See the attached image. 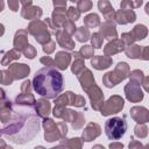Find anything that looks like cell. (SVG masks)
<instances>
[{
	"label": "cell",
	"mask_w": 149,
	"mask_h": 149,
	"mask_svg": "<svg viewBox=\"0 0 149 149\" xmlns=\"http://www.w3.org/2000/svg\"><path fill=\"white\" fill-rule=\"evenodd\" d=\"M40 132V116L35 107L13 102L12 114L1 128V135L16 144L31 141Z\"/></svg>",
	"instance_id": "6da1fadb"
},
{
	"label": "cell",
	"mask_w": 149,
	"mask_h": 149,
	"mask_svg": "<svg viewBox=\"0 0 149 149\" xmlns=\"http://www.w3.org/2000/svg\"><path fill=\"white\" fill-rule=\"evenodd\" d=\"M34 91L45 99H56L64 88L62 73L54 66H44L36 71L33 78Z\"/></svg>",
	"instance_id": "7a4b0ae2"
},
{
	"label": "cell",
	"mask_w": 149,
	"mask_h": 149,
	"mask_svg": "<svg viewBox=\"0 0 149 149\" xmlns=\"http://www.w3.org/2000/svg\"><path fill=\"white\" fill-rule=\"evenodd\" d=\"M43 128H44V139L48 142L63 140L68 134V126L65 122L61 121L56 123L52 119H49V118L44 119Z\"/></svg>",
	"instance_id": "3957f363"
},
{
	"label": "cell",
	"mask_w": 149,
	"mask_h": 149,
	"mask_svg": "<svg viewBox=\"0 0 149 149\" xmlns=\"http://www.w3.org/2000/svg\"><path fill=\"white\" fill-rule=\"evenodd\" d=\"M129 73H130L129 65L126 62H119L113 71H109L104 74L102 84L106 87H114L120 81H122L127 77H129Z\"/></svg>",
	"instance_id": "277c9868"
},
{
	"label": "cell",
	"mask_w": 149,
	"mask_h": 149,
	"mask_svg": "<svg viewBox=\"0 0 149 149\" xmlns=\"http://www.w3.org/2000/svg\"><path fill=\"white\" fill-rule=\"evenodd\" d=\"M27 31L35 37V41L42 45L51 41V31L49 30L47 23L41 20H34L29 23Z\"/></svg>",
	"instance_id": "5b68a950"
},
{
	"label": "cell",
	"mask_w": 149,
	"mask_h": 149,
	"mask_svg": "<svg viewBox=\"0 0 149 149\" xmlns=\"http://www.w3.org/2000/svg\"><path fill=\"white\" fill-rule=\"evenodd\" d=\"M127 122L122 118H111L105 122V133L109 140L121 139L127 130Z\"/></svg>",
	"instance_id": "8992f818"
},
{
	"label": "cell",
	"mask_w": 149,
	"mask_h": 149,
	"mask_svg": "<svg viewBox=\"0 0 149 149\" xmlns=\"http://www.w3.org/2000/svg\"><path fill=\"white\" fill-rule=\"evenodd\" d=\"M125 106V101L120 95H112L102 106L100 109V113L102 116H108L115 113H119Z\"/></svg>",
	"instance_id": "52a82bcc"
},
{
	"label": "cell",
	"mask_w": 149,
	"mask_h": 149,
	"mask_svg": "<svg viewBox=\"0 0 149 149\" xmlns=\"http://www.w3.org/2000/svg\"><path fill=\"white\" fill-rule=\"evenodd\" d=\"M20 3L22 5L21 7V16L26 20H40V17L42 16V8L38 6H34L33 2L30 0L28 1H20Z\"/></svg>",
	"instance_id": "ba28073f"
},
{
	"label": "cell",
	"mask_w": 149,
	"mask_h": 149,
	"mask_svg": "<svg viewBox=\"0 0 149 149\" xmlns=\"http://www.w3.org/2000/svg\"><path fill=\"white\" fill-rule=\"evenodd\" d=\"M62 119L64 121H69L72 126L73 129L78 130L80 129L84 123H85V116L81 112H76L73 109H65L63 115H62Z\"/></svg>",
	"instance_id": "9c48e42d"
},
{
	"label": "cell",
	"mask_w": 149,
	"mask_h": 149,
	"mask_svg": "<svg viewBox=\"0 0 149 149\" xmlns=\"http://www.w3.org/2000/svg\"><path fill=\"white\" fill-rule=\"evenodd\" d=\"M87 95L90 98L91 101V106L94 111H100L104 106V93L101 92V90L99 88V86H97V84L94 86H92L87 92Z\"/></svg>",
	"instance_id": "30bf717a"
},
{
	"label": "cell",
	"mask_w": 149,
	"mask_h": 149,
	"mask_svg": "<svg viewBox=\"0 0 149 149\" xmlns=\"http://www.w3.org/2000/svg\"><path fill=\"white\" fill-rule=\"evenodd\" d=\"M125 94H126V98L130 102H140L143 99V92H142L140 85L136 83L129 81L128 84H126Z\"/></svg>",
	"instance_id": "8fae6325"
},
{
	"label": "cell",
	"mask_w": 149,
	"mask_h": 149,
	"mask_svg": "<svg viewBox=\"0 0 149 149\" xmlns=\"http://www.w3.org/2000/svg\"><path fill=\"white\" fill-rule=\"evenodd\" d=\"M99 33L102 35L104 38L108 40L109 42L113 40H116L118 37V31L115 28V23L113 21H105L100 24Z\"/></svg>",
	"instance_id": "7c38bea8"
},
{
	"label": "cell",
	"mask_w": 149,
	"mask_h": 149,
	"mask_svg": "<svg viewBox=\"0 0 149 149\" xmlns=\"http://www.w3.org/2000/svg\"><path fill=\"white\" fill-rule=\"evenodd\" d=\"M13 44H14V49H16L20 52H23L26 48L29 45L28 44V31L26 29H19L14 35Z\"/></svg>",
	"instance_id": "4fadbf2b"
},
{
	"label": "cell",
	"mask_w": 149,
	"mask_h": 149,
	"mask_svg": "<svg viewBox=\"0 0 149 149\" xmlns=\"http://www.w3.org/2000/svg\"><path fill=\"white\" fill-rule=\"evenodd\" d=\"M8 70L12 73V76L14 77L15 80L26 78L30 72V68L24 63H12L9 65Z\"/></svg>",
	"instance_id": "5bb4252c"
},
{
	"label": "cell",
	"mask_w": 149,
	"mask_h": 149,
	"mask_svg": "<svg viewBox=\"0 0 149 149\" xmlns=\"http://www.w3.org/2000/svg\"><path fill=\"white\" fill-rule=\"evenodd\" d=\"M115 22L119 24H127V23H133L136 20V14L133 9H119L115 12Z\"/></svg>",
	"instance_id": "9a60e30c"
},
{
	"label": "cell",
	"mask_w": 149,
	"mask_h": 149,
	"mask_svg": "<svg viewBox=\"0 0 149 149\" xmlns=\"http://www.w3.org/2000/svg\"><path fill=\"white\" fill-rule=\"evenodd\" d=\"M55 36H56V41L61 48H63L65 50H73L74 49V41L63 29H58L56 31Z\"/></svg>",
	"instance_id": "2e32d148"
},
{
	"label": "cell",
	"mask_w": 149,
	"mask_h": 149,
	"mask_svg": "<svg viewBox=\"0 0 149 149\" xmlns=\"http://www.w3.org/2000/svg\"><path fill=\"white\" fill-rule=\"evenodd\" d=\"M101 134V128L98 123L95 122H90L85 129L83 130V135H81V139L83 141L85 142H91L93 141L94 139H97L99 135Z\"/></svg>",
	"instance_id": "e0dca14e"
},
{
	"label": "cell",
	"mask_w": 149,
	"mask_h": 149,
	"mask_svg": "<svg viewBox=\"0 0 149 149\" xmlns=\"http://www.w3.org/2000/svg\"><path fill=\"white\" fill-rule=\"evenodd\" d=\"M126 50V44L122 40H113L111 42H108L105 47H104V54L105 56H113L115 54H119L121 51H125Z\"/></svg>",
	"instance_id": "ac0fdd59"
},
{
	"label": "cell",
	"mask_w": 149,
	"mask_h": 149,
	"mask_svg": "<svg viewBox=\"0 0 149 149\" xmlns=\"http://www.w3.org/2000/svg\"><path fill=\"white\" fill-rule=\"evenodd\" d=\"M77 78H78V80H79V83H80V85H81V88H83L85 92H87L92 86L95 85L94 77H93L92 72H91L88 69H85L81 73H79V74L77 76Z\"/></svg>",
	"instance_id": "d6986e66"
},
{
	"label": "cell",
	"mask_w": 149,
	"mask_h": 149,
	"mask_svg": "<svg viewBox=\"0 0 149 149\" xmlns=\"http://www.w3.org/2000/svg\"><path fill=\"white\" fill-rule=\"evenodd\" d=\"M130 116L134 121H136L137 123H144L148 122V115H149V111L143 107V106H134L130 108Z\"/></svg>",
	"instance_id": "ffe728a7"
},
{
	"label": "cell",
	"mask_w": 149,
	"mask_h": 149,
	"mask_svg": "<svg viewBox=\"0 0 149 149\" xmlns=\"http://www.w3.org/2000/svg\"><path fill=\"white\" fill-rule=\"evenodd\" d=\"M69 105V101H68V97L65 93L58 95L55 100V108L52 111V114L55 118H58V119H62V115L64 113V111L66 109V106Z\"/></svg>",
	"instance_id": "44dd1931"
},
{
	"label": "cell",
	"mask_w": 149,
	"mask_h": 149,
	"mask_svg": "<svg viewBox=\"0 0 149 149\" xmlns=\"http://www.w3.org/2000/svg\"><path fill=\"white\" fill-rule=\"evenodd\" d=\"M98 8L102 13L106 21H113V19L115 17V10H114V8H113V6L111 5L109 1L99 0L98 1Z\"/></svg>",
	"instance_id": "7402d4cb"
},
{
	"label": "cell",
	"mask_w": 149,
	"mask_h": 149,
	"mask_svg": "<svg viewBox=\"0 0 149 149\" xmlns=\"http://www.w3.org/2000/svg\"><path fill=\"white\" fill-rule=\"evenodd\" d=\"M112 62L113 59L111 57L105 56V55L104 56L99 55V56H93V58L91 59V65L95 70H105L112 65Z\"/></svg>",
	"instance_id": "603a6c76"
},
{
	"label": "cell",
	"mask_w": 149,
	"mask_h": 149,
	"mask_svg": "<svg viewBox=\"0 0 149 149\" xmlns=\"http://www.w3.org/2000/svg\"><path fill=\"white\" fill-rule=\"evenodd\" d=\"M71 56L69 52L66 51H58L56 52L55 56V63H56V68L59 70H65L71 62Z\"/></svg>",
	"instance_id": "cb8c5ba5"
},
{
	"label": "cell",
	"mask_w": 149,
	"mask_h": 149,
	"mask_svg": "<svg viewBox=\"0 0 149 149\" xmlns=\"http://www.w3.org/2000/svg\"><path fill=\"white\" fill-rule=\"evenodd\" d=\"M50 109H51V105L47 99H38L36 101V106H35V111L38 114L40 118L47 119L50 114Z\"/></svg>",
	"instance_id": "d4e9b609"
},
{
	"label": "cell",
	"mask_w": 149,
	"mask_h": 149,
	"mask_svg": "<svg viewBox=\"0 0 149 149\" xmlns=\"http://www.w3.org/2000/svg\"><path fill=\"white\" fill-rule=\"evenodd\" d=\"M66 97H68V101H69V105L71 106H76V107H85V99L84 97L79 95V94H74L73 92L71 91H68L65 92Z\"/></svg>",
	"instance_id": "484cf974"
},
{
	"label": "cell",
	"mask_w": 149,
	"mask_h": 149,
	"mask_svg": "<svg viewBox=\"0 0 149 149\" xmlns=\"http://www.w3.org/2000/svg\"><path fill=\"white\" fill-rule=\"evenodd\" d=\"M65 149H81L83 146V140L79 137H73V139H63L59 143Z\"/></svg>",
	"instance_id": "4316f807"
},
{
	"label": "cell",
	"mask_w": 149,
	"mask_h": 149,
	"mask_svg": "<svg viewBox=\"0 0 149 149\" xmlns=\"http://www.w3.org/2000/svg\"><path fill=\"white\" fill-rule=\"evenodd\" d=\"M15 102L21 104V105H26V106H31V107L36 106V100H35V97L33 94L20 93L19 95L15 97Z\"/></svg>",
	"instance_id": "83f0119b"
},
{
	"label": "cell",
	"mask_w": 149,
	"mask_h": 149,
	"mask_svg": "<svg viewBox=\"0 0 149 149\" xmlns=\"http://www.w3.org/2000/svg\"><path fill=\"white\" fill-rule=\"evenodd\" d=\"M20 57H21V52L13 48L12 50H9V51L3 54L2 58H1V65H10L12 61L19 59Z\"/></svg>",
	"instance_id": "f1b7e54d"
},
{
	"label": "cell",
	"mask_w": 149,
	"mask_h": 149,
	"mask_svg": "<svg viewBox=\"0 0 149 149\" xmlns=\"http://www.w3.org/2000/svg\"><path fill=\"white\" fill-rule=\"evenodd\" d=\"M100 24V17L95 13H91L84 17V26L86 28H97Z\"/></svg>",
	"instance_id": "f546056e"
},
{
	"label": "cell",
	"mask_w": 149,
	"mask_h": 149,
	"mask_svg": "<svg viewBox=\"0 0 149 149\" xmlns=\"http://www.w3.org/2000/svg\"><path fill=\"white\" fill-rule=\"evenodd\" d=\"M130 34L133 35V37H134L135 41H141V40H143L147 36L148 29H147V27L144 24H140L139 23V24H136L133 28V30L130 31Z\"/></svg>",
	"instance_id": "4dcf8cb0"
},
{
	"label": "cell",
	"mask_w": 149,
	"mask_h": 149,
	"mask_svg": "<svg viewBox=\"0 0 149 149\" xmlns=\"http://www.w3.org/2000/svg\"><path fill=\"white\" fill-rule=\"evenodd\" d=\"M141 51H142V47L137 45V44L128 45V47H126V50H125L126 56L128 58H132V59H140Z\"/></svg>",
	"instance_id": "1f68e13d"
},
{
	"label": "cell",
	"mask_w": 149,
	"mask_h": 149,
	"mask_svg": "<svg viewBox=\"0 0 149 149\" xmlns=\"http://www.w3.org/2000/svg\"><path fill=\"white\" fill-rule=\"evenodd\" d=\"M74 37L78 42H86L91 38V35H90V30L88 28H86L85 26H81V27H78L77 30H76V34H74Z\"/></svg>",
	"instance_id": "d6a6232c"
},
{
	"label": "cell",
	"mask_w": 149,
	"mask_h": 149,
	"mask_svg": "<svg viewBox=\"0 0 149 149\" xmlns=\"http://www.w3.org/2000/svg\"><path fill=\"white\" fill-rule=\"evenodd\" d=\"M143 3L142 0H123L120 3L121 9H135Z\"/></svg>",
	"instance_id": "836d02e7"
},
{
	"label": "cell",
	"mask_w": 149,
	"mask_h": 149,
	"mask_svg": "<svg viewBox=\"0 0 149 149\" xmlns=\"http://www.w3.org/2000/svg\"><path fill=\"white\" fill-rule=\"evenodd\" d=\"M143 79H144V76H143V72L141 70H133V71H130V73H129V81L136 83V84L141 85L143 83Z\"/></svg>",
	"instance_id": "e575fe53"
},
{
	"label": "cell",
	"mask_w": 149,
	"mask_h": 149,
	"mask_svg": "<svg viewBox=\"0 0 149 149\" xmlns=\"http://www.w3.org/2000/svg\"><path fill=\"white\" fill-rule=\"evenodd\" d=\"M86 68H85V64H84V59H74V62L71 65V71L76 76H78L79 73H81Z\"/></svg>",
	"instance_id": "d590c367"
},
{
	"label": "cell",
	"mask_w": 149,
	"mask_h": 149,
	"mask_svg": "<svg viewBox=\"0 0 149 149\" xmlns=\"http://www.w3.org/2000/svg\"><path fill=\"white\" fill-rule=\"evenodd\" d=\"M14 77L9 72V70H2L0 72V81L2 85H10L14 81Z\"/></svg>",
	"instance_id": "8d00e7d4"
},
{
	"label": "cell",
	"mask_w": 149,
	"mask_h": 149,
	"mask_svg": "<svg viewBox=\"0 0 149 149\" xmlns=\"http://www.w3.org/2000/svg\"><path fill=\"white\" fill-rule=\"evenodd\" d=\"M134 134L135 136L140 137V139H144L148 135V128L144 123H137L134 128Z\"/></svg>",
	"instance_id": "74e56055"
},
{
	"label": "cell",
	"mask_w": 149,
	"mask_h": 149,
	"mask_svg": "<svg viewBox=\"0 0 149 149\" xmlns=\"http://www.w3.org/2000/svg\"><path fill=\"white\" fill-rule=\"evenodd\" d=\"M102 41H104V37L99 31L98 33H93L91 35V42H92V47L93 48L100 49L101 45H102Z\"/></svg>",
	"instance_id": "f35d334b"
},
{
	"label": "cell",
	"mask_w": 149,
	"mask_h": 149,
	"mask_svg": "<svg viewBox=\"0 0 149 149\" xmlns=\"http://www.w3.org/2000/svg\"><path fill=\"white\" fill-rule=\"evenodd\" d=\"M92 6H93V3L90 0H79V1H77V8L80 13L88 12L92 8Z\"/></svg>",
	"instance_id": "ab89813d"
},
{
	"label": "cell",
	"mask_w": 149,
	"mask_h": 149,
	"mask_svg": "<svg viewBox=\"0 0 149 149\" xmlns=\"http://www.w3.org/2000/svg\"><path fill=\"white\" fill-rule=\"evenodd\" d=\"M93 50H94V48L92 45H84L79 50V54H80L83 59H87V58H91L93 56Z\"/></svg>",
	"instance_id": "60d3db41"
},
{
	"label": "cell",
	"mask_w": 149,
	"mask_h": 149,
	"mask_svg": "<svg viewBox=\"0 0 149 149\" xmlns=\"http://www.w3.org/2000/svg\"><path fill=\"white\" fill-rule=\"evenodd\" d=\"M62 29H63V30H64L66 34H69L70 36H72V35H74V34H76L77 27L74 26V22H73V21L68 20V21L64 23V26L62 27Z\"/></svg>",
	"instance_id": "b9f144b4"
},
{
	"label": "cell",
	"mask_w": 149,
	"mask_h": 149,
	"mask_svg": "<svg viewBox=\"0 0 149 149\" xmlns=\"http://www.w3.org/2000/svg\"><path fill=\"white\" fill-rule=\"evenodd\" d=\"M66 16H68V19H69V20H71V21L76 22V21L79 19V16H80V12L78 10V8L69 7V8H68V10H66Z\"/></svg>",
	"instance_id": "7bdbcfd3"
},
{
	"label": "cell",
	"mask_w": 149,
	"mask_h": 149,
	"mask_svg": "<svg viewBox=\"0 0 149 149\" xmlns=\"http://www.w3.org/2000/svg\"><path fill=\"white\" fill-rule=\"evenodd\" d=\"M21 93L23 94H31V90L33 88V83H30L29 80H24L22 84H21Z\"/></svg>",
	"instance_id": "ee69618b"
},
{
	"label": "cell",
	"mask_w": 149,
	"mask_h": 149,
	"mask_svg": "<svg viewBox=\"0 0 149 149\" xmlns=\"http://www.w3.org/2000/svg\"><path fill=\"white\" fill-rule=\"evenodd\" d=\"M36 54H37L36 49H35L33 45H30V44H29V45L26 48V50L23 51V55L26 56V58H29V59H33V58H35Z\"/></svg>",
	"instance_id": "f6af8a7d"
},
{
	"label": "cell",
	"mask_w": 149,
	"mask_h": 149,
	"mask_svg": "<svg viewBox=\"0 0 149 149\" xmlns=\"http://www.w3.org/2000/svg\"><path fill=\"white\" fill-rule=\"evenodd\" d=\"M55 48H56V42H55V41H52V40L42 47L43 51H44L47 55H50V54H52V52L55 51Z\"/></svg>",
	"instance_id": "bcb514c9"
},
{
	"label": "cell",
	"mask_w": 149,
	"mask_h": 149,
	"mask_svg": "<svg viewBox=\"0 0 149 149\" xmlns=\"http://www.w3.org/2000/svg\"><path fill=\"white\" fill-rule=\"evenodd\" d=\"M121 40L125 42L126 45H132V44L135 42V40H134L133 35L130 34V31H128V33H123V34L121 35Z\"/></svg>",
	"instance_id": "7dc6e473"
},
{
	"label": "cell",
	"mask_w": 149,
	"mask_h": 149,
	"mask_svg": "<svg viewBox=\"0 0 149 149\" xmlns=\"http://www.w3.org/2000/svg\"><path fill=\"white\" fill-rule=\"evenodd\" d=\"M54 7H55V10L57 12H64L66 13V1H54L52 2Z\"/></svg>",
	"instance_id": "c3c4849f"
},
{
	"label": "cell",
	"mask_w": 149,
	"mask_h": 149,
	"mask_svg": "<svg viewBox=\"0 0 149 149\" xmlns=\"http://www.w3.org/2000/svg\"><path fill=\"white\" fill-rule=\"evenodd\" d=\"M40 62H41L42 64H44L45 66H54V68H56L55 59H52V58L49 57V56H44V57H42V58L40 59Z\"/></svg>",
	"instance_id": "681fc988"
},
{
	"label": "cell",
	"mask_w": 149,
	"mask_h": 149,
	"mask_svg": "<svg viewBox=\"0 0 149 149\" xmlns=\"http://www.w3.org/2000/svg\"><path fill=\"white\" fill-rule=\"evenodd\" d=\"M7 3H8L9 9H12L13 12H17L19 10V6L21 5L20 1H17V0H9Z\"/></svg>",
	"instance_id": "f907efd6"
},
{
	"label": "cell",
	"mask_w": 149,
	"mask_h": 149,
	"mask_svg": "<svg viewBox=\"0 0 149 149\" xmlns=\"http://www.w3.org/2000/svg\"><path fill=\"white\" fill-rule=\"evenodd\" d=\"M132 141L129 142V149H142L143 148V146H142V143L140 142V141H136V140H133V137L130 139Z\"/></svg>",
	"instance_id": "816d5d0a"
},
{
	"label": "cell",
	"mask_w": 149,
	"mask_h": 149,
	"mask_svg": "<svg viewBox=\"0 0 149 149\" xmlns=\"http://www.w3.org/2000/svg\"><path fill=\"white\" fill-rule=\"evenodd\" d=\"M140 59L149 61V45L142 47V51H141V57H140Z\"/></svg>",
	"instance_id": "f5cc1de1"
},
{
	"label": "cell",
	"mask_w": 149,
	"mask_h": 149,
	"mask_svg": "<svg viewBox=\"0 0 149 149\" xmlns=\"http://www.w3.org/2000/svg\"><path fill=\"white\" fill-rule=\"evenodd\" d=\"M109 149H123V144L121 142H112L109 143Z\"/></svg>",
	"instance_id": "db71d44e"
},
{
	"label": "cell",
	"mask_w": 149,
	"mask_h": 149,
	"mask_svg": "<svg viewBox=\"0 0 149 149\" xmlns=\"http://www.w3.org/2000/svg\"><path fill=\"white\" fill-rule=\"evenodd\" d=\"M142 85H143V87H144V90L149 93V76L148 77H144V79H143V83H142Z\"/></svg>",
	"instance_id": "11a10c76"
},
{
	"label": "cell",
	"mask_w": 149,
	"mask_h": 149,
	"mask_svg": "<svg viewBox=\"0 0 149 149\" xmlns=\"http://www.w3.org/2000/svg\"><path fill=\"white\" fill-rule=\"evenodd\" d=\"M144 12H146V14H147V15H149V2H147V3H146Z\"/></svg>",
	"instance_id": "9f6ffc18"
},
{
	"label": "cell",
	"mask_w": 149,
	"mask_h": 149,
	"mask_svg": "<svg viewBox=\"0 0 149 149\" xmlns=\"http://www.w3.org/2000/svg\"><path fill=\"white\" fill-rule=\"evenodd\" d=\"M92 149H105V148L102 146H100V144H95V146H93Z\"/></svg>",
	"instance_id": "6f0895ef"
},
{
	"label": "cell",
	"mask_w": 149,
	"mask_h": 149,
	"mask_svg": "<svg viewBox=\"0 0 149 149\" xmlns=\"http://www.w3.org/2000/svg\"><path fill=\"white\" fill-rule=\"evenodd\" d=\"M3 9V1H0V12Z\"/></svg>",
	"instance_id": "680465c9"
},
{
	"label": "cell",
	"mask_w": 149,
	"mask_h": 149,
	"mask_svg": "<svg viewBox=\"0 0 149 149\" xmlns=\"http://www.w3.org/2000/svg\"><path fill=\"white\" fill-rule=\"evenodd\" d=\"M34 149H45L44 147H42V146H38V147H35Z\"/></svg>",
	"instance_id": "91938a15"
},
{
	"label": "cell",
	"mask_w": 149,
	"mask_h": 149,
	"mask_svg": "<svg viewBox=\"0 0 149 149\" xmlns=\"http://www.w3.org/2000/svg\"><path fill=\"white\" fill-rule=\"evenodd\" d=\"M142 149H149V143L148 144H146V146H143V148Z\"/></svg>",
	"instance_id": "94428289"
},
{
	"label": "cell",
	"mask_w": 149,
	"mask_h": 149,
	"mask_svg": "<svg viewBox=\"0 0 149 149\" xmlns=\"http://www.w3.org/2000/svg\"><path fill=\"white\" fill-rule=\"evenodd\" d=\"M50 149H59V146H58V147H54V148H50Z\"/></svg>",
	"instance_id": "6125c7cd"
},
{
	"label": "cell",
	"mask_w": 149,
	"mask_h": 149,
	"mask_svg": "<svg viewBox=\"0 0 149 149\" xmlns=\"http://www.w3.org/2000/svg\"><path fill=\"white\" fill-rule=\"evenodd\" d=\"M59 149H65V148H63L62 146H59Z\"/></svg>",
	"instance_id": "be15d7a7"
},
{
	"label": "cell",
	"mask_w": 149,
	"mask_h": 149,
	"mask_svg": "<svg viewBox=\"0 0 149 149\" xmlns=\"http://www.w3.org/2000/svg\"><path fill=\"white\" fill-rule=\"evenodd\" d=\"M148 122H149V115H148Z\"/></svg>",
	"instance_id": "e7e4bbea"
}]
</instances>
